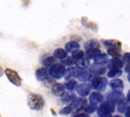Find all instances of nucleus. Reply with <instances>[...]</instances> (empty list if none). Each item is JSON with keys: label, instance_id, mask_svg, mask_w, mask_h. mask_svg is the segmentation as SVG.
Returning <instances> with one entry per match:
<instances>
[{"label": "nucleus", "instance_id": "1", "mask_svg": "<svg viewBox=\"0 0 130 117\" xmlns=\"http://www.w3.org/2000/svg\"><path fill=\"white\" fill-rule=\"evenodd\" d=\"M27 104L30 109L34 110H41L44 107V99L41 95L38 94H30L27 98Z\"/></svg>", "mask_w": 130, "mask_h": 117}, {"label": "nucleus", "instance_id": "2", "mask_svg": "<svg viewBox=\"0 0 130 117\" xmlns=\"http://www.w3.org/2000/svg\"><path fill=\"white\" fill-rule=\"evenodd\" d=\"M65 71H66V69H65V66H64V65H62V64H54V65H52V66L50 67V69H49V74H50L53 78L59 79V78H61L62 76H64Z\"/></svg>", "mask_w": 130, "mask_h": 117}, {"label": "nucleus", "instance_id": "3", "mask_svg": "<svg viewBox=\"0 0 130 117\" xmlns=\"http://www.w3.org/2000/svg\"><path fill=\"white\" fill-rule=\"evenodd\" d=\"M107 100H108V103L115 105V104H120L123 101H125V97L121 92H112L108 94Z\"/></svg>", "mask_w": 130, "mask_h": 117}, {"label": "nucleus", "instance_id": "4", "mask_svg": "<svg viewBox=\"0 0 130 117\" xmlns=\"http://www.w3.org/2000/svg\"><path fill=\"white\" fill-rule=\"evenodd\" d=\"M114 110H115L114 105H112V104H110V103L107 102V103L102 104V105L98 108V115H99L100 117H103V116L109 115L110 113L114 112Z\"/></svg>", "mask_w": 130, "mask_h": 117}, {"label": "nucleus", "instance_id": "5", "mask_svg": "<svg viewBox=\"0 0 130 117\" xmlns=\"http://www.w3.org/2000/svg\"><path fill=\"white\" fill-rule=\"evenodd\" d=\"M5 74L7 76V78L9 79V81H11L13 84L19 86L21 84V79L19 77V75L12 69H6L5 70Z\"/></svg>", "mask_w": 130, "mask_h": 117}, {"label": "nucleus", "instance_id": "6", "mask_svg": "<svg viewBox=\"0 0 130 117\" xmlns=\"http://www.w3.org/2000/svg\"><path fill=\"white\" fill-rule=\"evenodd\" d=\"M89 70L92 74L94 75H101V74H104L106 73V66L102 65V64H92L90 67H89Z\"/></svg>", "mask_w": 130, "mask_h": 117}, {"label": "nucleus", "instance_id": "7", "mask_svg": "<svg viewBox=\"0 0 130 117\" xmlns=\"http://www.w3.org/2000/svg\"><path fill=\"white\" fill-rule=\"evenodd\" d=\"M90 89H91V86L89 84H87V83H81V84H79L77 86L76 92H77V94L80 97H85V96H87L89 94Z\"/></svg>", "mask_w": 130, "mask_h": 117}, {"label": "nucleus", "instance_id": "8", "mask_svg": "<svg viewBox=\"0 0 130 117\" xmlns=\"http://www.w3.org/2000/svg\"><path fill=\"white\" fill-rule=\"evenodd\" d=\"M122 66H123V61L120 60L119 58H113V59H111V60L108 61V67L111 70L120 69Z\"/></svg>", "mask_w": 130, "mask_h": 117}, {"label": "nucleus", "instance_id": "9", "mask_svg": "<svg viewBox=\"0 0 130 117\" xmlns=\"http://www.w3.org/2000/svg\"><path fill=\"white\" fill-rule=\"evenodd\" d=\"M52 94L57 97H61L65 94V87L61 83H56L52 86Z\"/></svg>", "mask_w": 130, "mask_h": 117}, {"label": "nucleus", "instance_id": "10", "mask_svg": "<svg viewBox=\"0 0 130 117\" xmlns=\"http://www.w3.org/2000/svg\"><path fill=\"white\" fill-rule=\"evenodd\" d=\"M78 49H79V44H78L77 42L72 41V42H69V43L66 44V46H65V50H64V51L73 54L74 52L78 51Z\"/></svg>", "mask_w": 130, "mask_h": 117}, {"label": "nucleus", "instance_id": "11", "mask_svg": "<svg viewBox=\"0 0 130 117\" xmlns=\"http://www.w3.org/2000/svg\"><path fill=\"white\" fill-rule=\"evenodd\" d=\"M77 74H78L77 69L74 68V67H70V68H68V69L65 71L64 76H65V79H67V80H70V79L73 80V78L76 77Z\"/></svg>", "mask_w": 130, "mask_h": 117}, {"label": "nucleus", "instance_id": "12", "mask_svg": "<svg viewBox=\"0 0 130 117\" xmlns=\"http://www.w3.org/2000/svg\"><path fill=\"white\" fill-rule=\"evenodd\" d=\"M110 85H111V87H112L113 90H115V92H120V91L123 89V86H124L123 81H122L121 79H118V78H114V79L110 82Z\"/></svg>", "mask_w": 130, "mask_h": 117}, {"label": "nucleus", "instance_id": "13", "mask_svg": "<svg viewBox=\"0 0 130 117\" xmlns=\"http://www.w3.org/2000/svg\"><path fill=\"white\" fill-rule=\"evenodd\" d=\"M89 101H90L91 104L98 105L99 103H101V102L103 101V96H102L100 93L94 92V93L90 94V96H89Z\"/></svg>", "mask_w": 130, "mask_h": 117}, {"label": "nucleus", "instance_id": "14", "mask_svg": "<svg viewBox=\"0 0 130 117\" xmlns=\"http://www.w3.org/2000/svg\"><path fill=\"white\" fill-rule=\"evenodd\" d=\"M85 105H86V101L83 98H78V99H75L73 101V105L71 107H72V110L73 109H80Z\"/></svg>", "mask_w": 130, "mask_h": 117}, {"label": "nucleus", "instance_id": "15", "mask_svg": "<svg viewBox=\"0 0 130 117\" xmlns=\"http://www.w3.org/2000/svg\"><path fill=\"white\" fill-rule=\"evenodd\" d=\"M73 61L75 62V64H76L79 68H86L87 65H88V61H87L86 58H84V56L81 57V58H78V59H74Z\"/></svg>", "mask_w": 130, "mask_h": 117}, {"label": "nucleus", "instance_id": "16", "mask_svg": "<svg viewBox=\"0 0 130 117\" xmlns=\"http://www.w3.org/2000/svg\"><path fill=\"white\" fill-rule=\"evenodd\" d=\"M84 48L86 49V51L91 50V49H98L99 48V42L95 41V40H90V41L85 43Z\"/></svg>", "mask_w": 130, "mask_h": 117}, {"label": "nucleus", "instance_id": "17", "mask_svg": "<svg viewBox=\"0 0 130 117\" xmlns=\"http://www.w3.org/2000/svg\"><path fill=\"white\" fill-rule=\"evenodd\" d=\"M67 57V53L61 49V48H58L54 51V58H58V59H65Z\"/></svg>", "mask_w": 130, "mask_h": 117}, {"label": "nucleus", "instance_id": "18", "mask_svg": "<svg viewBox=\"0 0 130 117\" xmlns=\"http://www.w3.org/2000/svg\"><path fill=\"white\" fill-rule=\"evenodd\" d=\"M90 76H91L90 73L87 72V71H80L77 74V77H78V79L80 81H87V80H89Z\"/></svg>", "mask_w": 130, "mask_h": 117}, {"label": "nucleus", "instance_id": "19", "mask_svg": "<svg viewBox=\"0 0 130 117\" xmlns=\"http://www.w3.org/2000/svg\"><path fill=\"white\" fill-rule=\"evenodd\" d=\"M100 54H101V52L99 49H91V50L86 51V58L87 59H94Z\"/></svg>", "mask_w": 130, "mask_h": 117}, {"label": "nucleus", "instance_id": "20", "mask_svg": "<svg viewBox=\"0 0 130 117\" xmlns=\"http://www.w3.org/2000/svg\"><path fill=\"white\" fill-rule=\"evenodd\" d=\"M36 75H37V78H38V79L43 80V79H45V78L48 76V71H47V69L42 68V69H39V70L37 71Z\"/></svg>", "mask_w": 130, "mask_h": 117}, {"label": "nucleus", "instance_id": "21", "mask_svg": "<svg viewBox=\"0 0 130 117\" xmlns=\"http://www.w3.org/2000/svg\"><path fill=\"white\" fill-rule=\"evenodd\" d=\"M107 61V56L106 54H100L94 58V64H104Z\"/></svg>", "mask_w": 130, "mask_h": 117}, {"label": "nucleus", "instance_id": "22", "mask_svg": "<svg viewBox=\"0 0 130 117\" xmlns=\"http://www.w3.org/2000/svg\"><path fill=\"white\" fill-rule=\"evenodd\" d=\"M128 107H129V102L128 101H123L122 103L119 104V107H118V111L120 113H124L128 110Z\"/></svg>", "mask_w": 130, "mask_h": 117}, {"label": "nucleus", "instance_id": "23", "mask_svg": "<svg viewBox=\"0 0 130 117\" xmlns=\"http://www.w3.org/2000/svg\"><path fill=\"white\" fill-rule=\"evenodd\" d=\"M62 97H63V98H62V101H63L64 103L73 102V101L76 99V98H75V96H74L73 94H64Z\"/></svg>", "mask_w": 130, "mask_h": 117}, {"label": "nucleus", "instance_id": "24", "mask_svg": "<svg viewBox=\"0 0 130 117\" xmlns=\"http://www.w3.org/2000/svg\"><path fill=\"white\" fill-rule=\"evenodd\" d=\"M121 74H122V70H120V69H114V70H110L108 72V76L109 77H113V78L118 77Z\"/></svg>", "mask_w": 130, "mask_h": 117}, {"label": "nucleus", "instance_id": "25", "mask_svg": "<svg viewBox=\"0 0 130 117\" xmlns=\"http://www.w3.org/2000/svg\"><path fill=\"white\" fill-rule=\"evenodd\" d=\"M108 53L110 54V55H112V56H114V57H118L119 55H120V49H119V47H113V48H110L109 50H108Z\"/></svg>", "mask_w": 130, "mask_h": 117}, {"label": "nucleus", "instance_id": "26", "mask_svg": "<svg viewBox=\"0 0 130 117\" xmlns=\"http://www.w3.org/2000/svg\"><path fill=\"white\" fill-rule=\"evenodd\" d=\"M65 86H66V89H67L68 91H73V90L76 89V86H77V82L74 81V80H68V81L66 82Z\"/></svg>", "mask_w": 130, "mask_h": 117}, {"label": "nucleus", "instance_id": "27", "mask_svg": "<svg viewBox=\"0 0 130 117\" xmlns=\"http://www.w3.org/2000/svg\"><path fill=\"white\" fill-rule=\"evenodd\" d=\"M101 80H102V77H99V76L93 77V78L91 79V85H90V86H92L93 89L96 90V89L99 87L100 83H101Z\"/></svg>", "mask_w": 130, "mask_h": 117}, {"label": "nucleus", "instance_id": "28", "mask_svg": "<svg viewBox=\"0 0 130 117\" xmlns=\"http://www.w3.org/2000/svg\"><path fill=\"white\" fill-rule=\"evenodd\" d=\"M54 62H55V58H54V57H48V58H46V59L43 61L44 65H46V66L52 65V64H54Z\"/></svg>", "mask_w": 130, "mask_h": 117}, {"label": "nucleus", "instance_id": "29", "mask_svg": "<svg viewBox=\"0 0 130 117\" xmlns=\"http://www.w3.org/2000/svg\"><path fill=\"white\" fill-rule=\"evenodd\" d=\"M72 111V107L71 106H66L65 108H63L62 110H60V114L61 115H67L69 113H71Z\"/></svg>", "mask_w": 130, "mask_h": 117}, {"label": "nucleus", "instance_id": "30", "mask_svg": "<svg viewBox=\"0 0 130 117\" xmlns=\"http://www.w3.org/2000/svg\"><path fill=\"white\" fill-rule=\"evenodd\" d=\"M106 85H107V79L106 78H102L101 83H100V85H99V87L96 90L98 91H104V89L106 87Z\"/></svg>", "mask_w": 130, "mask_h": 117}, {"label": "nucleus", "instance_id": "31", "mask_svg": "<svg viewBox=\"0 0 130 117\" xmlns=\"http://www.w3.org/2000/svg\"><path fill=\"white\" fill-rule=\"evenodd\" d=\"M95 110V105H93V104H90L88 107H86V109H85V111H86V113H92L93 111Z\"/></svg>", "mask_w": 130, "mask_h": 117}, {"label": "nucleus", "instance_id": "32", "mask_svg": "<svg viewBox=\"0 0 130 117\" xmlns=\"http://www.w3.org/2000/svg\"><path fill=\"white\" fill-rule=\"evenodd\" d=\"M103 43L105 46H108L110 48L115 47V41H103Z\"/></svg>", "mask_w": 130, "mask_h": 117}, {"label": "nucleus", "instance_id": "33", "mask_svg": "<svg viewBox=\"0 0 130 117\" xmlns=\"http://www.w3.org/2000/svg\"><path fill=\"white\" fill-rule=\"evenodd\" d=\"M64 64L65 65H73V59L70 57H66L64 60Z\"/></svg>", "mask_w": 130, "mask_h": 117}, {"label": "nucleus", "instance_id": "34", "mask_svg": "<svg viewBox=\"0 0 130 117\" xmlns=\"http://www.w3.org/2000/svg\"><path fill=\"white\" fill-rule=\"evenodd\" d=\"M73 117H88V115L84 113H78V114H75Z\"/></svg>", "mask_w": 130, "mask_h": 117}, {"label": "nucleus", "instance_id": "35", "mask_svg": "<svg viewBox=\"0 0 130 117\" xmlns=\"http://www.w3.org/2000/svg\"><path fill=\"white\" fill-rule=\"evenodd\" d=\"M128 57H129V53H126V54L124 55V60L127 61V62H128Z\"/></svg>", "mask_w": 130, "mask_h": 117}, {"label": "nucleus", "instance_id": "36", "mask_svg": "<svg viewBox=\"0 0 130 117\" xmlns=\"http://www.w3.org/2000/svg\"><path fill=\"white\" fill-rule=\"evenodd\" d=\"M103 117H112V116L109 114V115H106V116H103Z\"/></svg>", "mask_w": 130, "mask_h": 117}]
</instances>
